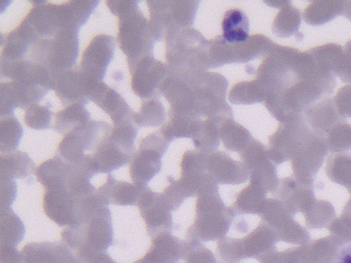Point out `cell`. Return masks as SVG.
Here are the masks:
<instances>
[{
    "label": "cell",
    "instance_id": "6da1fadb",
    "mask_svg": "<svg viewBox=\"0 0 351 263\" xmlns=\"http://www.w3.org/2000/svg\"><path fill=\"white\" fill-rule=\"evenodd\" d=\"M110 12L119 16L118 41L126 55L129 68L141 58L153 55L157 42L151 23L139 12V1H106Z\"/></svg>",
    "mask_w": 351,
    "mask_h": 263
},
{
    "label": "cell",
    "instance_id": "7a4b0ae2",
    "mask_svg": "<svg viewBox=\"0 0 351 263\" xmlns=\"http://www.w3.org/2000/svg\"><path fill=\"white\" fill-rule=\"evenodd\" d=\"M166 59L170 72L178 76L207 71L208 40L196 29L171 30L166 34Z\"/></svg>",
    "mask_w": 351,
    "mask_h": 263
},
{
    "label": "cell",
    "instance_id": "3957f363",
    "mask_svg": "<svg viewBox=\"0 0 351 263\" xmlns=\"http://www.w3.org/2000/svg\"><path fill=\"white\" fill-rule=\"evenodd\" d=\"M79 32L64 28L56 34L36 41L30 49V60L42 64L53 74L71 70L79 55Z\"/></svg>",
    "mask_w": 351,
    "mask_h": 263
},
{
    "label": "cell",
    "instance_id": "277c9868",
    "mask_svg": "<svg viewBox=\"0 0 351 263\" xmlns=\"http://www.w3.org/2000/svg\"><path fill=\"white\" fill-rule=\"evenodd\" d=\"M235 212L227 208L221 199L219 186L199 193L197 199V219L189 234L200 240H217L227 234Z\"/></svg>",
    "mask_w": 351,
    "mask_h": 263
},
{
    "label": "cell",
    "instance_id": "5b68a950",
    "mask_svg": "<svg viewBox=\"0 0 351 263\" xmlns=\"http://www.w3.org/2000/svg\"><path fill=\"white\" fill-rule=\"evenodd\" d=\"M182 79L192 86L195 111L198 116L233 117V111L226 102L228 80L225 76L215 72L202 71Z\"/></svg>",
    "mask_w": 351,
    "mask_h": 263
},
{
    "label": "cell",
    "instance_id": "8992f818",
    "mask_svg": "<svg viewBox=\"0 0 351 263\" xmlns=\"http://www.w3.org/2000/svg\"><path fill=\"white\" fill-rule=\"evenodd\" d=\"M152 31L156 40H163L169 31L190 28L195 21L199 1L149 0Z\"/></svg>",
    "mask_w": 351,
    "mask_h": 263
},
{
    "label": "cell",
    "instance_id": "52a82bcc",
    "mask_svg": "<svg viewBox=\"0 0 351 263\" xmlns=\"http://www.w3.org/2000/svg\"><path fill=\"white\" fill-rule=\"evenodd\" d=\"M112 129L106 121H94L77 127L63 138L59 144L58 156L69 164H77L87 155L86 151L93 153L110 137Z\"/></svg>",
    "mask_w": 351,
    "mask_h": 263
},
{
    "label": "cell",
    "instance_id": "ba28073f",
    "mask_svg": "<svg viewBox=\"0 0 351 263\" xmlns=\"http://www.w3.org/2000/svg\"><path fill=\"white\" fill-rule=\"evenodd\" d=\"M311 133L312 129L303 115L293 121L281 123L269 139V158L277 164L293 160Z\"/></svg>",
    "mask_w": 351,
    "mask_h": 263
},
{
    "label": "cell",
    "instance_id": "9c48e42d",
    "mask_svg": "<svg viewBox=\"0 0 351 263\" xmlns=\"http://www.w3.org/2000/svg\"><path fill=\"white\" fill-rule=\"evenodd\" d=\"M260 216L273 230L277 240L300 245L310 242V234L293 219V214L279 199H267Z\"/></svg>",
    "mask_w": 351,
    "mask_h": 263
},
{
    "label": "cell",
    "instance_id": "30bf717a",
    "mask_svg": "<svg viewBox=\"0 0 351 263\" xmlns=\"http://www.w3.org/2000/svg\"><path fill=\"white\" fill-rule=\"evenodd\" d=\"M131 88L136 96L141 99L159 98V88L170 74L168 64L158 61L154 55L141 58L132 67Z\"/></svg>",
    "mask_w": 351,
    "mask_h": 263
},
{
    "label": "cell",
    "instance_id": "8fae6325",
    "mask_svg": "<svg viewBox=\"0 0 351 263\" xmlns=\"http://www.w3.org/2000/svg\"><path fill=\"white\" fill-rule=\"evenodd\" d=\"M242 162L250 174V183L266 192H273L278 187L276 166L269 158L268 149L258 140L252 139L250 145L240 153Z\"/></svg>",
    "mask_w": 351,
    "mask_h": 263
},
{
    "label": "cell",
    "instance_id": "7c38bea8",
    "mask_svg": "<svg viewBox=\"0 0 351 263\" xmlns=\"http://www.w3.org/2000/svg\"><path fill=\"white\" fill-rule=\"evenodd\" d=\"M328 151L324 138L312 131L291 160L295 178L305 184L313 185L314 177L319 171Z\"/></svg>",
    "mask_w": 351,
    "mask_h": 263
},
{
    "label": "cell",
    "instance_id": "4fadbf2b",
    "mask_svg": "<svg viewBox=\"0 0 351 263\" xmlns=\"http://www.w3.org/2000/svg\"><path fill=\"white\" fill-rule=\"evenodd\" d=\"M117 41L114 37L100 34L94 37L82 59L81 70L90 77L102 82L114 58Z\"/></svg>",
    "mask_w": 351,
    "mask_h": 263
},
{
    "label": "cell",
    "instance_id": "5bb4252c",
    "mask_svg": "<svg viewBox=\"0 0 351 263\" xmlns=\"http://www.w3.org/2000/svg\"><path fill=\"white\" fill-rule=\"evenodd\" d=\"M94 80L82 70H67L55 74L53 90L63 106H71L77 103L86 105L90 101L89 92Z\"/></svg>",
    "mask_w": 351,
    "mask_h": 263
},
{
    "label": "cell",
    "instance_id": "9a60e30c",
    "mask_svg": "<svg viewBox=\"0 0 351 263\" xmlns=\"http://www.w3.org/2000/svg\"><path fill=\"white\" fill-rule=\"evenodd\" d=\"M0 65L3 77L11 78L12 82L53 90L55 75L42 64L24 59L15 62L1 61Z\"/></svg>",
    "mask_w": 351,
    "mask_h": 263
},
{
    "label": "cell",
    "instance_id": "2e32d148",
    "mask_svg": "<svg viewBox=\"0 0 351 263\" xmlns=\"http://www.w3.org/2000/svg\"><path fill=\"white\" fill-rule=\"evenodd\" d=\"M89 100L108 113L114 125L132 119L134 113L125 99L114 88L99 80H94L89 92Z\"/></svg>",
    "mask_w": 351,
    "mask_h": 263
},
{
    "label": "cell",
    "instance_id": "e0dca14e",
    "mask_svg": "<svg viewBox=\"0 0 351 263\" xmlns=\"http://www.w3.org/2000/svg\"><path fill=\"white\" fill-rule=\"evenodd\" d=\"M139 210L147 224L149 234L170 230L172 223L171 210L166 205L160 193L154 192L149 188H145L138 199Z\"/></svg>",
    "mask_w": 351,
    "mask_h": 263
},
{
    "label": "cell",
    "instance_id": "ac0fdd59",
    "mask_svg": "<svg viewBox=\"0 0 351 263\" xmlns=\"http://www.w3.org/2000/svg\"><path fill=\"white\" fill-rule=\"evenodd\" d=\"M274 193L293 215L297 212L305 214L315 203L313 185L300 182L295 178L279 180Z\"/></svg>",
    "mask_w": 351,
    "mask_h": 263
},
{
    "label": "cell",
    "instance_id": "d6986e66",
    "mask_svg": "<svg viewBox=\"0 0 351 263\" xmlns=\"http://www.w3.org/2000/svg\"><path fill=\"white\" fill-rule=\"evenodd\" d=\"M207 172L217 184H241L250 176L243 162L234 160L229 154L221 151L207 155Z\"/></svg>",
    "mask_w": 351,
    "mask_h": 263
},
{
    "label": "cell",
    "instance_id": "ffe728a7",
    "mask_svg": "<svg viewBox=\"0 0 351 263\" xmlns=\"http://www.w3.org/2000/svg\"><path fill=\"white\" fill-rule=\"evenodd\" d=\"M164 154L165 152L161 150L139 144L138 151L135 152L130 162V176L135 185L147 188L149 181L161 171Z\"/></svg>",
    "mask_w": 351,
    "mask_h": 263
},
{
    "label": "cell",
    "instance_id": "44dd1931",
    "mask_svg": "<svg viewBox=\"0 0 351 263\" xmlns=\"http://www.w3.org/2000/svg\"><path fill=\"white\" fill-rule=\"evenodd\" d=\"M134 153L125 150L110 137L106 138L99 147L88 154L94 174H108L118 170L132 160Z\"/></svg>",
    "mask_w": 351,
    "mask_h": 263
},
{
    "label": "cell",
    "instance_id": "7402d4cb",
    "mask_svg": "<svg viewBox=\"0 0 351 263\" xmlns=\"http://www.w3.org/2000/svg\"><path fill=\"white\" fill-rule=\"evenodd\" d=\"M36 178L47 189L67 188L77 175L75 166L60 156L43 162L36 168Z\"/></svg>",
    "mask_w": 351,
    "mask_h": 263
},
{
    "label": "cell",
    "instance_id": "603a6c76",
    "mask_svg": "<svg viewBox=\"0 0 351 263\" xmlns=\"http://www.w3.org/2000/svg\"><path fill=\"white\" fill-rule=\"evenodd\" d=\"M77 199L67 188L47 189L44 199L45 211L59 225L73 224Z\"/></svg>",
    "mask_w": 351,
    "mask_h": 263
},
{
    "label": "cell",
    "instance_id": "cb8c5ba5",
    "mask_svg": "<svg viewBox=\"0 0 351 263\" xmlns=\"http://www.w3.org/2000/svg\"><path fill=\"white\" fill-rule=\"evenodd\" d=\"M276 242L273 230L265 222H262L250 236L240 240L242 258L254 257L263 262L276 252L274 250Z\"/></svg>",
    "mask_w": 351,
    "mask_h": 263
},
{
    "label": "cell",
    "instance_id": "d4e9b609",
    "mask_svg": "<svg viewBox=\"0 0 351 263\" xmlns=\"http://www.w3.org/2000/svg\"><path fill=\"white\" fill-rule=\"evenodd\" d=\"M304 113V117L312 131L322 137H324L334 125L343 121L337 110L335 101L328 98L311 105Z\"/></svg>",
    "mask_w": 351,
    "mask_h": 263
},
{
    "label": "cell",
    "instance_id": "484cf974",
    "mask_svg": "<svg viewBox=\"0 0 351 263\" xmlns=\"http://www.w3.org/2000/svg\"><path fill=\"white\" fill-rule=\"evenodd\" d=\"M143 189L125 181L116 180L110 174L106 182L97 191L106 205L116 203L119 205H131L138 201Z\"/></svg>",
    "mask_w": 351,
    "mask_h": 263
},
{
    "label": "cell",
    "instance_id": "4316f807",
    "mask_svg": "<svg viewBox=\"0 0 351 263\" xmlns=\"http://www.w3.org/2000/svg\"><path fill=\"white\" fill-rule=\"evenodd\" d=\"M169 121L162 127L161 133L169 142L182 138H193L200 117L191 113L169 110Z\"/></svg>",
    "mask_w": 351,
    "mask_h": 263
},
{
    "label": "cell",
    "instance_id": "83f0119b",
    "mask_svg": "<svg viewBox=\"0 0 351 263\" xmlns=\"http://www.w3.org/2000/svg\"><path fill=\"white\" fill-rule=\"evenodd\" d=\"M275 43L264 35L256 34L248 37L247 40L232 45L233 63H247L261 55H266Z\"/></svg>",
    "mask_w": 351,
    "mask_h": 263
},
{
    "label": "cell",
    "instance_id": "f1b7e54d",
    "mask_svg": "<svg viewBox=\"0 0 351 263\" xmlns=\"http://www.w3.org/2000/svg\"><path fill=\"white\" fill-rule=\"evenodd\" d=\"M226 116H215L201 121L193 136V142L198 151L205 154L215 152L219 146V123Z\"/></svg>",
    "mask_w": 351,
    "mask_h": 263
},
{
    "label": "cell",
    "instance_id": "f546056e",
    "mask_svg": "<svg viewBox=\"0 0 351 263\" xmlns=\"http://www.w3.org/2000/svg\"><path fill=\"white\" fill-rule=\"evenodd\" d=\"M221 29H223L221 36L227 42L232 45L241 43L247 40L250 37L248 36L250 20L241 10L232 8L223 16Z\"/></svg>",
    "mask_w": 351,
    "mask_h": 263
},
{
    "label": "cell",
    "instance_id": "4dcf8cb0",
    "mask_svg": "<svg viewBox=\"0 0 351 263\" xmlns=\"http://www.w3.org/2000/svg\"><path fill=\"white\" fill-rule=\"evenodd\" d=\"M219 137L227 149L241 153L254 138L245 127L233 121L231 117H223L219 123Z\"/></svg>",
    "mask_w": 351,
    "mask_h": 263
},
{
    "label": "cell",
    "instance_id": "1f68e13d",
    "mask_svg": "<svg viewBox=\"0 0 351 263\" xmlns=\"http://www.w3.org/2000/svg\"><path fill=\"white\" fill-rule=\"evenodd\" d=\"M34 162L27 153L23 151L10 152L1 155L0 164V178L11 179L25 178L34 173Z\"/></svg>",
    "mask_w": 351,
    "mask_h": 263
},
{
    "label": "cell",
    "instance_id": "d6a6232c",
    "mask_svg": "<svg viewBox=\"0 0 351 263\" xmlns=\"http://www.w3.org/2000/svg\"><path fill=\"white\" fill-rule=\"evenodd\" d=\"M89 111L85 105L77 104L65 107L55 115V123L53 129L60 134H69L82 125H87L91 121Z\"/></svg>",
    "mask_w": 351,
    "mask_h": 263
},
{
    "label": "cell",
    "instance_id": "836d02e7",
    "mask_svg": "<svg viewBox=\"0 0 351 263\" xmlns=\"http://www.w3.org/2000/svg\"><path fill=\"white\" fill-rule=\"evenodd\" d=\"M345 1H314L304 10V20L312 26H319L344 12Z\"/></svg>",
    "mask_w": 351,
    "mask_h": 263
},
{
    "label": "cell",
    "instance_id": "e575fe53",
    "mask_svg": "<svg viewBox=\"0 0 351 263\" xmlns=\"http://www.w3.org/2000/svg\"><path fill=\"white\" fill-rule=\"evenodd\" d=\"M268 92L258 79L235 84L229 94L230 102L237 105L254 104L266 101Z\"/></svg>",
    "mask_w": 351,
    "mask_h": 263
},
{
    "label": "cell",
    "instance_id": "d590c367",
    "mask_svg": "<svg viewBox=\"0 0 351 263\" xmlns=\"http://www.w3.org/2000/svg\"><path fill=\"white\" fill-rule=\"evenodd\" d=\"M266 191L263 190L261 187L250 183L247 187L243 189L239 195H237L234 208L236 211L242 214H252V215H260L264 207Z\"/></svg>",
    "mask_w": 351,
    "mask_h": 263
},
{
    "label": "cell",
    "instance_id": "8d00e7d4",
    "mask_svg": "<svg viewBox=\"0 0 351 263\" xmlns=\"http://www.w3.org/2000/svg\"><path fill=\"white\" fill-rule=\"evenodd\" d=\"M23 136V127L14 115L1 117L0 121V151L1 153L14 152L19 146Z\"/></svg>",
    "mask_w": 351,
    "mask_h": 263
},
{
    "label": "cell",
    "instance_id": "74e56055",
    "mask_svg": "<svg viewBox=\"0 0 351 263\" xmlns=\"http://www.w3.org/2000/svg\"><path fill=\"white\" fill-rule=\"evenodd\" d=\"M301 14L289 2L281 8L273 23V32L278 37H289L299 30Z\"/></svg>",
    "mask_w": 351,
    "mask_h": 263
},
{
    "label": "cell",
    "instance_id": "f35d334b",
    "mask_svg": "<svg viewBox=\"0 0 351 263\" xmlns=\"http://www.w3.org/2000/svg\"><path fill=\"white\" fill-rule=\"evenodd\" d=\"M326 172L332 182L343 185L351 193V155L337 154L326 162Z\"/></svg>",
    "mask_w": 351,
    "mask_h": 263
},
{
    "label": "cell",
    "instance_id": "ab89813d",
    "mask_svg": "<svg viewBox=\"0 0 351 263\" xmlns=\"http://www.w3.org/2000/svg\"><path fill=\"white\" fill-rule=\"evenodd\" d=\"M166 121V110L159 98L149 99L143 102L141 111L134 113V121L138 127H158Z\"/></svg>",
    "mask_w": 351,
    "mask_h": 263
},
{
    "label": "cell",
    "instance_id": "60d3db41",
    "mask_svg": "<svg viewBox=\"0 0 351 263\" xmlns=\"http://www.w3.org/2000/svg\"><path fill=\"white\" fill-rule=\"evenodd\" d=\"M308 51L318 65L332 72L335 75V72L340 65L343 55V49L340 45L330 43V45L314 47Z\"/></svg>",
    "mask_w": 351,
    "mask_h": 263
},
{
    "label": "cell",
    "instance_id": "b9f144b4",
    "mask_svg": "<svg viewBox=\"0 0 351 263\" xmlns=\"http://www.w3.org/2000/svg\"><path fill=\"white\" fill-rule=\"evenodd\" d=\"M328 151L343 152L351 150V125L342 121L324 136Z\"/></svg>",
    "mask_w": 351,
    "mask_h": 263
},
{
    "label": "cell",
    "instance_id": "7bdbcfd3",
    "mask_svg": "<svg viewBox=\"0 0 351 263\" xmlns=\"http://www.w3.org/2000/svg\"><path fill=\"white\" fill-rule=\"evenodd\" d=\"M335 210L328 201H315L305 213L306 223L310 228H322L334 221Z\"/></svg>",
    "mask_w": 351,
    "mask_h": 263
},
{
    "label": "cell",
    "instance_id": "ee69618b",
    "mask_svg": "<svg viewBox=\"0 0 351 263\" xmlns=\"http://www.w3.org/2000/svg\"><path fill=\"white\" fill-rule=\"evenodd\" d=\"M1 221H3V240L5 238H9V242H13L14 244L19 242L23 236L25 228L21 220L15 215L10 208H3V215H1Z\"/></svg>",
    "mask_w": 351,
    "mask_h": 263
},
{
    "label": "cell",
    "instance_id": "f6af8a7d",
    "mask_svg": "<svg viewBox=\"0 0 351 263\" xmlns=\"http://www.w3.org/2000/svg\"><path fill=\"white\" fill-rule=\"evenodd\" d=\"M53 113L48 106H40L38 104L32 105L28 107L25 111L26 125L30 129H46L51 127V121H52Z\"/></svg>",
    "mask_w": 351,
    "mask_h": 263
},
{
    "label": "cell",
    "instance_id": "bcb514c9",
    "mask_svg": "<svg viewBox=\"0 0 351 263\" xmlns=\"http://www.w3.org/2000/svg\"><path fill=\"white\" fill-rule=\"evenodd\" d=\"M328 229L332 232V238L341 247L351 244V218L349 216L342 214L340 218L328 225Z\"/></svg>",
    "mask_w": 351,
    "mask_h": 263
},
{
    "label": "cell",
    "instance_id": "7dc6e473",
    "mask_svg": "<svg viewBox=\"0 0 351 263\" xmlns=\"http://www.w3.org/2000/svg\"><path fill=\"white\" fill-rule=\"evenodd\" d=\"M339 114L342 117H351V84L339 90L334 99Z\"/></svg>",
    "mask_w": 351,
    "mask_h": 263
},
{
    "label": "cell",
    "instance_id": "c3c4849f",
    "mask_svg": "<svg viewBox=\"0 0 351 263\" xmlns=\"http://www.w3.org/2000/svg\"><path fill=\"white\" fill-rule=\"evenodd\" d=\"M335 75L339 76L343 82L351 84V40L343 49L342 59Z\"/></svg>",
    "mask_w": 351,
    "mask_h": 263
},
{
    "label": "cell",
    "instance_id": "681fc988",
    "mask_svg": "<svg viewBox=\"0 0 351 263\" xmlns=\"http://www.w3.org/2000/svg\"><path fill=\"white\" fill-rule=\"evenodd\" d=\"M1 181V201L3 208H10L17 193V185L11 179L0 178Z\"/></svg>",
    "mask_w": 351,
    "mask_h": 263
},
{
    "label": "cell",
    "instance_id": "f907efd6",
    "mask_svg": "<svg viewBox=\"0 0 351 263\" xmlns=\"http://www.w3.org/2000/svg\"><path fill=\"white\" fill-rule=\"evenodd\" d=\"M332 263H351V245L340 247Z\"/></svg>",
    "mask_w": 351,
    "mask_h": 263
},
{
    "label": "cell",
    "instance_id": "816d5d0a",
    "mask_svg": "<svg viewBox=\"0 0 351 263\" xmlns=\"http://www.w3.org/2000/svg\"><path fill=\"white\" fill-rule=\"evenodd\" d=\"M343 14H344L348 20L351 21V1H345Z\"/></svg>",
    "mask_w": 351,
    "mask_h": 263
}]
</instances>
